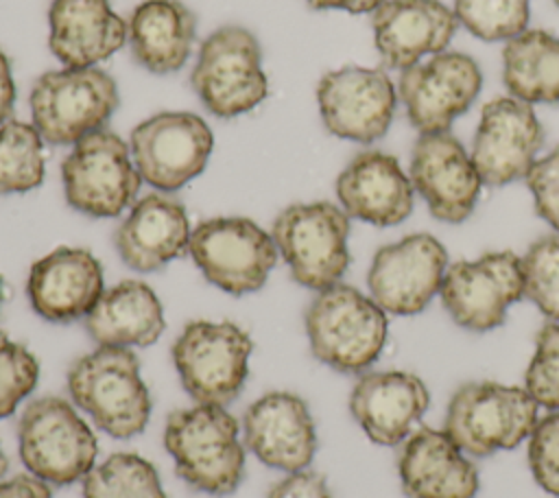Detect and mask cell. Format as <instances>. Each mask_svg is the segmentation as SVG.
<instances>
[{"instance_id": "obj_1", "label": "cell", "mask_w": 559, "mask_h": 498, "mask_svg": "<svg viewBox=\"0 0 559 498\" xmlns=\"http://www.w3.org/2000/svg\"><path fill=\"white\" fill-rule=\"evenodd\" d=\"M236 417L216 404H194L168 415L164 446L177 474L194 489L227 496L245 472V450Z\"/></svg>"}, {"instance_id": "obj_2", "label": "cell", "mask_w": 559, "mask_h": 498, "mask_svg": "<svg viewBox=\"0 0 559 498\" xmlns=\"http://www.w3.org/2000/svg\"><path fill=\"white\" fill-rule=\"evenodd\" d=\"M304 323L312 356L343 374L365 371L386 343V312L341 282L317 290Z\"/></svg>"}, {"instance_id": "obj_3", "label": "cell", "mask_w": 559, "mask_h": 498, "mask_svg": "<svg viewBox=\"0 0 559 498\" xmlns=\"http://www.w3.org/2000/svg\"><path fill=\"white\" fill-rule=\"evenodd\" d=\"M72 402L111 437L129 439L151 417V395L140 376V360L127 347L98 345L76 358L68 371Z\"/></svg>"}, {"instance_id": "obj_4", "label": "cell", "mask_w": 559, "mask_h": 498, "mask_svg": "<svg viewBox=\"0 0 559 498\" xmlns=\"http://www.w3.org/2000/svg\"><path fill=\"white\" fill-rule=\"evenodd\" d=\"M271 236L293 280L306 288L334 286L349 266V216L330 201L284 208Z\"/></svg>"}, {"instance_id": "obj_5", "label": "cell", "mask_w": 559, "mask_h": 498, "mask_svg": "<svg viewBox=\"0 0 559 498\" xmlns=\"http://www.w3.org/2000/svg\"><path fill=\"white\" fill-rule=\"evenodd\" d=\"M22 463L52 485H70L94 467L98 443L70 402L57 395L33 400L17 424Z\"/></svg>"}, {"instance_id": "obj_6", "label": "cell", "mask_w": 559, "mask_h": 498, "mask_svg": "<svg viewBox=\"0 0 559 498\" xmlns=\"http://www.w3.org/2000/svg\"><path fill=\"white\" fill-rule=\"evenodd\" d=\"M537 402L524 387L467 382L448 404L443 430L472 456L520 446L537 424Z\"/></svg>"}, {"instance_id": "obj_7", "label": "cell", "mask_w": 559, "mask_h": 498, "mask_svg": "<svg viewBox=\"0 0 559 498\" xmlns=\"http://www.w3.org/2000/svg\"><path fill=\"white\" fill-rule=\"evenodd\" d=\"M116 81L100 68L44 72L31 90L33 124L50 144H76L103 129L118 107Z\"/></svg>"}, {"instance_id": "obj_8", "label": "cell", "mask_w": 559, "mask_h": 498, "mask_svg": "<svg viewBox=\"0 0 559 498\" xmlns=\"http://www.w3.org/2000/svg\"><path fill=\"white\" fill-rule=\"evenodd\" d=\"M190 83L205 109L218 118L251 111L269 92L255 35L242 26H223L207 35L199 48Z\"/></svg>"}, {"instance_id": "obj_9", "label": "cell", "mask_w": 559, "mask_h": 498, "mask_svg": "<svg viewBox=\"0 0 559 498\" xmlns=\"http://www.w3.org/2000/svg\"><path fill=\"white\" fill-rule=\"evenodd\" d=\"M253 343L229 321H190L173 343V363L197 404L227 406L240 393Z\"/></svg>"}, {"instance_id": "obj_10", "label": "cell", "mask_w": 559, "mask_h": 498, "mask_svg": "<svg viewBox=\"0 0 559 498\" xmlns=\"http://www.w3.org/2000/svg\"><path fill=\"white\" fill-rule=\"evenodd\" d=\"M61 177L66 201L96 218L124 212L142 181L127 142L107 129L92 131L74 144L63 159Z\"/></svg>"}, {"instance_id": "obj_11", "label": "cell", "mask_w": 559, "mask_h": 498, "mask_svg": "<svg viewBox=\"0 0 559 498\" xmlns=\"http://www.w3.org/2000/svg\"><path fill=\"white\" fill-rule=\"evenodd\" d=\"M188 251L205 280L231 295L262 288L277 262L273 236L245 216L199 223L190 234Z\"/></svg>"}, {"instance_id": "obj_12", "label": "cell", "mask_w": 559, "mask_h": 498, "mask_svg": "<svg viewBox=\"0 0 559 498\" xmlns=\"http://www.w3.org/2000/svg\"><path fill=\"white\" fill-rule=\"evenodd\" d=\"M441 301L465 330L487 332L504 323L507 310L524 297L522 258L491 251L476 260H459L445 269Z\"/></svg>"}, {"instance_id": "obj_13", "label": "cell", "mask_w": 559, "mask_h": 498, "mask_svg": "<svg viewBox=\"0 0 559 498\" xmlns=\"http://www.w3.org/2000/svg\"><path fill=\"white\" fill-rule=\"evenodd\" d=\"M214 138L203 118L190 111H164L131 131V157L140 177L173 192L203 173Z\"/></svg>"}, {"instance_id": "obj_14", "label": "cell", "mask_w": 559, "mask_h": 498, "mask_svg": "<svg viewBox=\"0 0 559 498\" xmlns=\"http://www.w3.org/2000/svg\"><path fill=\"white\" fill-rule=\"evenodd\" d=\"M317 103L332 135L369 144L389 131L397 90L382 68L345 66L321 76Z\"/></svg>"}, {"instance_id": "obj_15", "label": "cell", "mask_w": 559, "mask_h": 498, "mask_svg": "<svg viewBox=\"0 0 559 498\" xmlns=\"http://www.w3.org/2000/svg\"><path fill=\"white\" fill-rule=\"evenodd\" d=\"M480 87L478 63L465 52L443 50L404 70L397 81V96L419 133H441L450 131L454 118L472 107Z\"/></svg>"}, {"instance_id": "obj_16", "label": "cell", "mask_w": 559, "mask_h": 498, "mask_svg": "<svg viewBox=\"0 0 559 498\" xmlns=\"http://www.w3.org/2000/svg\"><path fill=\"white\" fill-rule=\"evenodd\" d=\"M448 269L445 247L430 234H408L376 251L367 286L369 297L391 315H417L441 290Z\"/></svg>"}, {"instance_id": "obj_17", "label": "cell", "mask_w": 559, "mask_h": 498, "mask_svg": "<svg viewBox=\"0 0 559 498\" xmlns=\"http://www.w3.org/2000/svg\"><path fill=\"white\" fill-rule=\"evenodd\" d=\"M544 144V129L533 105L515 96L489 100L478 120L472 162L487 186H507L524 179Z\"/></svg>"}, {"instance_id": "obj_18", "label": "cell", "mask_w": 559, "mask_h": 498, "mask_svg": "<svg viewBox=\"0 0 559 498\" xmlns=\"http://www.w3.org/2000/svg\"><path fill=\"white\" fill-rule=\"evenodd\" d=\"M411 183L443 223H463L483 188L472 155L450 131L419 133L411 155Z\"/></svg>"}, {"instance_id": "obj_19", "label": "cell", "mask_w": 559, "mask_h": 498, "mask_svg": "<svg viewBox=\"0 0 559 498\" xmlns=\"http://www.w3.org/2000/svg\"><path fill=\"white\" fill-rule=\"evenodd\" d=\"M245 446L269 467L306 470L317 450L308 404L288 391H271L255 400L242 417Z\"/></svg>"}, {"instance_id": "obj_20", "label": "cell", "mask_w": 559, "mask_h": 498, "mask_svg": "<svg viewBox=\"0 0 559 498\" xmlns=\"http://www.w3.org/2000/svg\"><path fill=\"white\" fill-rule=\"evenodd\" d=\"M373 42L386 68L408 70L452 42L459 20L439 0H384L371 17Z\"/></svg>"}, {"instance_id": "obj_21", "label": "cell", "mask_w": 559, "mask_h": 498, "mask_svg": "<svg viewBox=\"0 0 559 498\" xmlns=\"http://www.w3.org/2000/svg\"><path fill=\"white\" fill-rule=\"evenodd\" d=\"M430 404V393L411 371H367L352 393L349 411L378 446L404 443Z\"/></svg>"}, {"instance_id": "obj_22", "label": "cell", "mask_w": 559, "mask_h": 498, "mask_svg": "<svg viewBox=\"0 0 559 498\" xmlns=\"http://www.w3.org/2000/svg\"><path fill=\"white\" fill-rule=\"evenodd\" d=\"M103 290L100 262L79 247H59L46 253L31 266L26 280L33 310L55 323L87 317Z\"/></svg>"}, {"instance_id": "obj_23", "label": "cell", "mask_w": 559, "mask_h": 498, "mask_svg": "<svg viewBox=\"0 0 559 498\" xmlns=\"http://www.w3.org/2000/svg\"><path fill=\"white\" fill-rule=\"evenodd\" d=\"M413 183L400 162L382 151L358 153L336 179V197L347 216L391 227L413 212Z\"/></svg>"}, {"instance_id": "obj_24", "label": "cell", "mask_w": 559, "mask_h": 498, "mask_svg": "<svg viewBox=\"0 0 559 498\" xmlns=\"http://www.w3.org/2000/svg\"><path fill=\"white\" fill-rule=\"evenodd\" d=\"M397 474L408 498H474L478 470L445 430L421 426L402 443Z\"/></svg>"}, {"instance_id": "obj_25", "label": "cell", "mask_w": 559, "mask_h": 498, "mask_svg": "<svg viewBox=\"0 0 559 498\" xmlns=\"http://www.w3.org/2000/svg\"><path fill=\"white\" fill-rule=\"evenodd\" d=\"M190 234L183 203L166 192H153L133 203L114 242L129 269L151 273L188 251Z\"/></svg>"}, {"instance_id": "obj_26", "label": "cell", "mask_w": 559, "mask_h": 498, "mask_svg": "<svg viewBox=\"0 0 559 498\" xmlns=\"http://www.w3.org/2000/svg\"><path fill=\"white\" fill-rule=\"evenodd\" d=\"M50 50L66 68H90L127 42V22L107 0H52Z\"/></svg>"}, {"instance_id": "obj_27", "label": "cell", "mask_w": 559, "mask_h": 498, "mask_svg": "<svg viewBox=\"0 0 559 498\" xmlns=\"http://www.w3.org/2000/svg\"><path fill=\"white\" fill-rule=\"evenodd\" d=\"M197 37V17L181 0H146L127 22L133 59L153 74L183 68Z\"/></svg>"}, {"instance_id": "obj_28", "label": "cell", "mask_w": 559, "mask_h": 498, "mask_svg": "<svg viewBox=\"0 0 559 498\" xmlns=\"http://www.w3.org/2000/svg\"><path fill=\"white\" fill-rule=\"evenodd\" d=\"M85 330L96 345L144 347L164 332V310L148 284L124 280L103 290L85 317Z\"/></svg>"}, {"instance_id": "obj_29", "label": "cell", "mask_w": 559, "mask_h": 498, "mask_svg": "<svg viewBox=\"0 0 559 498\" xmlns=\"http://www.w3.org/2000/svg\"><path fill=\"white\" fill-rule=\"evenodd\" d=\"M502 79L511 96L533 103L559 100V37L526 28L502 50Z\"/></svg>"}, {"instance_id": "obj_30", "label": "cell", "mask_w": 559, "mask_h": 498, "mask_svg": "<svg viewBox=\"0 0 559 498\" xmlns=\"http://www.w3.org/2000/svg\"><path fill=\"white\" fill-rule=\"evenodd\" d=\"M44 170V138L35 124L13 118L0 124V194L37 188Z\"/></svg>"}, {"instance_id": "obj_31", "label": "cell", "mask_w": 559, "mask_h": 498, "mask_svg": "<svg viewBox=\"0 0 559 498\" xmlns=\"http://www.w3.org/2000/svg\"><path fill=\"white\" fill-rule=\"evenodd\" d=\"M83 498H166V494L146 459L116 452L85 474Z\"/></svg>"}, {"instance_id": "obj_32", "label": "cell", "mask_w": 559, "mask_h": 498, "mask_svg": "<svg viewBox=\"0 0 559 498\" xmlns=\"http://www.w3.org/2000/svg\"><path fill=\"white\" fill-rule=\"evenodd\" d=\"M454 15L478 39L509 42L526 31L531 0H454Z\"/></svg>"}, {"instance_id": "obj_33", "label": "cell", "mask_w": 559, "mask_h": 498, "mask_svg": "<svg viewBox=\"0 0 559 498\" xmlns=\"http://www.w3.org/2000/svg\"><path fill=\"white\" fill-rule=\"evenodd\" d=\"M524 297L559 321V234L537 238L522 258Z\"/></svg>"}, {"instance_id": "obj_34", "label": "cell", "mask_w": 559, "mask_h": 498, "mask_svg": "<svg viewBox=\"0 0 559 498\" xmlns=\"http://www.w3.org/2000/svg\"><path fill=\"white\" fill-rule=\"evenodd\" d=\"M524 389L537 406L559 411V321H550L537 332Z\"/></svg>"}, {"instance_id": "obj_35", "label": "cell", "mask_w": 559, "mask_h": 498, "mask_svg": "<svg viewBox=\"0 0 559 498\" xmlns=\"http://www.w3.org/2000/svg\"><path fill=\"white\" fill-rule=\"evenodd\" d=\"M39 376L37 358L0 330V419L35 389Z\"/></svg>"}, {"instance_id": "obj_36", "label": "cell", "mask_w": 559, "mask_h": 498, "mask_svg": "<svg viewBox=\"0 0 559 498\" xmlns=\"http://www.w3.org/2000/svg\"><path fill=\"white\" fill-rule=\"evenodd\" d=\"M528 465L537 485L559 496V411L537 419L528 435Z\"/></svg>"}, {"instance_id": "obj_37", "label": "cell", "mask_w": 559, "mask_h": 498, "mask_svg": "<svg viewBox=\"0 0 559 498\" xmlns=\"http://www.w3.org/2000/svg\"><path fill=\"white\" fill-rule=\"evenodd\" d=\"M524 179L535 199L537 214L559 234V146L535 159Z\"/></svg>"}, {"instance_id": "obj_38", "label": "cell", "mask_w": 559, "mask_h": 498, "mask_svg": "<svg viewBox=\"0 0 559 498\" xmlns=\"http://www.w3.org/2000/svg\"><path fill=\"white\" fill-rule=\"evenodd\" d=\"M266 498H332L328 483L321 474L299 470L282 478Z\"/></svg>"}, {"instance_id": "obj_39", "label": "cell", "mask_w": 559, "mask_h": 498, "mask_svg": "<svg viewBox=\"0 0 559 498\" xmlns=\"http://www.w3.org/2000/svg\"><path fill=\"white\" fill-rule=\"evenodd\" d=\"M0 498H52L46 481L33 474H20L9 481H0Z\"/></svg>"}, {"instance_id": "obj_40", "label": "cell", "mask_w": 559, "mask_h": 498, "mask_svg": "<svg viewBox=\"0 0 559 498\" xmlns=\"http://www.w3.org/2000/svg\"><path fill=\"white\" fill-rule=\"evenodd\" d=\"M15 103V83L11 74V61L0 50V124L11 120Z\"/></svg>"}, {"instance_id": "obj_41", "label": "cell", "mask_w": 559, "mask_h": 498, "mask_svg": "<svg viewBox=\"0 0 559 498\" xmlns=\"http://www.w3.org/2000/svg\"><path fill=\"white\" fill-rule=\"evenodd\" d=\"M310 9H343L349 13H373L384 0H304Z\"/></svg>"}, {"instance_id": "obj_42", "label": "cell", "mask_w": 559, "mask_h": 498, "mask_svg": "<svg viewBox=\"0 0 559 498\" xmlns=\"http://www.w3.org/2000/svg\"><path fill=\"white\" fill-rule=\"evenodd\" d=\"M7 470H9V461H7V454H4V452H2V448H0V481L4 478Z\"/></svg>"}, {"instance_id": "obj_43", "label": "cell", "mask_w": 559, "mask_h": 498, "mask_svg": "<svg viewBox=\"0 0 559 498\" xmlns=\"http://www.w3.org/2000/svg\"><path fill=\"white\" fill-rule=\"evenodd\" d=\"M0 301H2V282H0Z\"/></svg>"}, {"instance_id": "obj_44", "label": "cell", "mask_w": 559, "mask_h": 498, "mask_svg": "<svg viewBox=\"0 0 559 498\" xmlns=\"http://www.w3.org/2000/svg\"><path fill=\"white\" fill-rule=\"evenodd\" d=\"M555 4H557V7H559V0H555Z\"/></svg>"}]
</instances>
